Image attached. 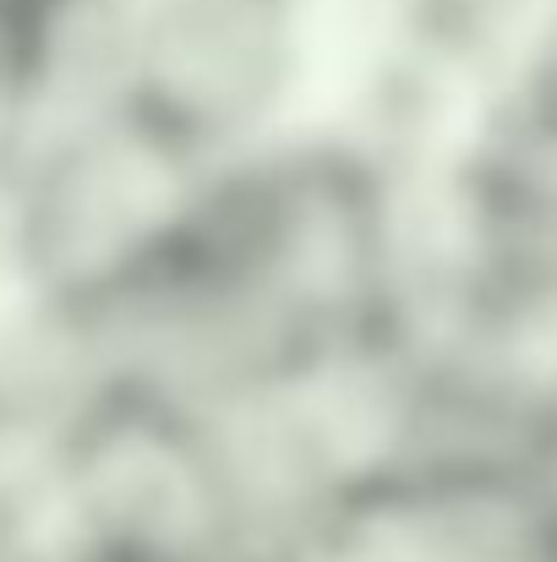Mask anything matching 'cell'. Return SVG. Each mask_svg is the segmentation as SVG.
<instances>
[{
    "instance_id": "6da1fadb",
    "label": "cell",
    "mask_w": 557,
    "mask_h": 562,
    "mask_svg": "<svg viewBox=\"0 0 557 562\" xmlns=\"http://www.w3.org/2000/svg\"><path fill=\"white\" fill-rule=\"evenodd\" d=\"M415 290L421 202L393 154L290 121L208 170L82 345L99 367L246 409L382 356L410 328Z\"/></svg>"
},
{
    "instance_id": "7a4b0ae2",
    "label": "cell",
    "mask_w": 557,
    "mask_h": 562,
    "mask_svg": "<svg viewBox=\"0 0 557 562\" xmlns=\"http://www.w3.org/2000/svg\"><path fill=\"white\" fill-rule=\"evenodd\" d=\"M27 562H290L235 420L93 367L22 486Z\"/></svg>"
},
{
    "instance_id": "3957f363",
    "label": "cell",
    "mask_w": 557,
    "mask_h": 562,
    "mask_svg": "<svg viewBox=\"0 0 557 562\" xmlns=\"http://www.w3.org/2000/svg\"><path fill=\"white\" fill-rule=\"evenodd\" d=\"M208 170L121 104L38 132L0 176L16 301L82 334L176 235Z\"/></svg>"
},
{
    "instance_id": "277c9868",
    "label": "cell",
    "mask_w": 557,
    "mask_h": 562,
    "mask_svg": "<svg viewBox=\"0 0 557 562\" xmlns=\"http://www.w3.org/2000/svg\"><path fill=\"white\" fill-rule=\"evenodd\" d=\"M323 0H121L115 104L219 165L290 126Z\"/></svg>"
},
{
    "instance_id": "5b68a950",
    "label": "cell",
    "mask_w": 557,
    "mask_h": 562,
    "mask_svg": "<svg viewBox=\"0 0 557 562\" xmlns=\"http://www.w3.org/2000/svg\"><path fill=\"white\" fill-rule=\"evenodd\" d=\"M22 5H27V0H0V16H5V22H11V16H16V11H22Z\"/></svg>"
}]
</instances>
